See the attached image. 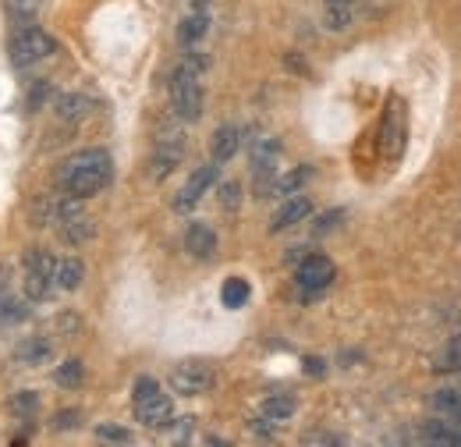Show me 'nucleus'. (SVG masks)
Wrapping results in <instances>:
<instances>
[{
	"label": "nucleus",
	"instance_id": "nucleus-1",
	"mask_svg": "<svg viewBox=\"0 0 461 447\" xmlns=\"http://www.w3.org/2000/svg\"><path fill=\"white\" fill-rule=\"evenodd\" d=\"M111 181H114V160L107 150H82V153L68 157V164L58 170L60 192H68L75 199H93Z\"/></svg>",
	"mask_w": 461,
	"mask_h": 447
},
{
	"label": "nucleus",
	"instance_id": "nucleus-2",
	"mask_svg": "<svg viewBox=\"0 0 461 447\" xmlns=\"http://www.w3.org/2000/svg\"><path fill=\"white\" fill-rule=\"evenodd\" d=\"M54 54H58V40L40 25H18V32L11 36V64L14 68H32Z\"/></svg>",
	"mask_w": 461,
	"mask_h": 447
},
{
	"label": "nucleus",
	"instance_id": "nucleus-3",
	"mask_svg": "<svg viewBox=\"0 0 461 447\" xmlns=\"http://www.w3.org/2000/svg\"><path fill=\"white\" fill-rule=\"evenodd\" d=\"M330 280H334V263L327 256H320V252H305L294 263V284H298V291H302L305 302L320 298L330 287Z\"/></svg>",
	"mask_w": 461,
	"mask_h": 447
},
{
	"label": "nucleus",
	"instance_id": "nucleus-4",
	"mask_svg": "<svg viewBox=\"0 0 461 447\" xmlns=\"http://www.w3.org/2000/svg\"><path fill=\"white\" fill-rule=\"evenodd\" d=\"M54 270H58V260L47 249H29L25 252V298L29 302L50 298V291L58 287L54 284Z\"/></svg>",
	"mask_w": 461,
	"mask_h": 447
},
{
	"label": "nucleus",
	"instance_id": "nucleus-5",
	"mask_svg": "<svg viewBox=\"0 0 461 447\" xmlns=\"http://www.w3.org/2000/svg\"><path fill=\"white\" fill-rule=\"evenodd\" d=\"M277 160H281V139H259L249 153V168L256 178V196H270L277 181Z\"/></svg>",
	"mask_w": 461,
	"mask_h": 447
},
{
	"label": "nucleus",
	"instance_id": "nucleus-6",
	"mask_svg": "<svg viewBox=\"0 0 461 447\" xmlns=\"http://www.w3.org/2000/svg\"><path fill=\"white\" fill-rule=\"evenodd\" d=\"M213 380H217L213 366H206V362H199V359L181 362L171 373V388H174V394H181V397H199V394H206L213 388Z\"/></svg>",
	"mask_w": 461,
	"mask_h": 447
},
{
	"label": "nucleus",
	"instance_id": "nucleus-7",
	"mask_svg": "<svg viewBox=\"0 0 461 447\" xmlns=\"http://www.w3.org/2000/svg\"><path fill=\"white\" fill-rule=\"evenodd\" d=\"M217 178H221V164H203L199 170H192V178L174 196V214H192L199 206V199L217 185Z\"/></svg>",
	"mask_w": 461,
	"mask_h": 447
},
{
	"label": "nucleus",
	"instance_id": "nucleus-8",
	"mask_svg": "<svg viewBox=\"0 0 461 447\" xmlns=\"http://www.w3.org/2000/svg\"><path fill=\"white\" fill-rule=\"evenodd\" d=\"M171 111L185 124L203 117V82L199 78H171Z\"/></svg>",
	"mask_w": 461,
	"mask_h": 447
},
{
	"label": "nucleus",
	"instance_id": "nucleus-9",
	"mask_svg": "<svg viewBox=\"0 0 461 447\" xmlns=\"http://www.w3.org/2000/svg\"><path fill=\"white\" fill-rule=\"evenodd\" d=\"M404 135H408V111H404V100L394 96L387 104V114H384V135H380V146L391 160H398L404 150Z\"/></svg>",
	"mask_w": 461,
	"mask_h": 447
},
{
	"label": "nucleus",
	"instance_id": "nucleus-10",
	"mask_svg": "<svg viewBox=\"0 0 461 447\" xmlns=\"http://www.w3.org/2000/svg\"><path fill=\"white\" fill-rule=\"evenodd\" d=\"M171 415H174V401L164 391L146 397V401H135V419L142 426H167Z\"/></svg>",
	"mask_w": 461,
	"mask_h": 447
},
{
	"label": "nucleus",
	"instance_id": "nucleus-11",
	"mask_svg": "<svg viewBox=\"0 0 461 447\" xmlns=\"http://www.w3.org/2000/svg\"><path fill=\"white\" fill-rule=\"evenodd\" d=\"M206 36H210V14H206V7H192L177 22V43L181 47H199Z\"/></svg>",
	"mask_w": 461,
	"mask_h": 447
},
{
	"label": "nucleus",
	"instance_id": "nucleus-12",
	"mask_svg": "<svg viewBox=\"0 0 461 447\" xmlns=\"http://www.w3.org/2000/svg\"><path fill=\"white\" fill-rule=\"evenodd\" d=\"M185 252L192 260H210L217 252V231L210 224H188V231H185Z\"/></svg>",
	"mask_w": 461,
	"mask_h": 447
},
{
	"label": "nucleus",
	"instance_id": "nucleus-13",
	"mask_svg": "<svg viewBox=\"0 0 461 447\" xmlns=\"http://www.w3.org/2000/svg\"><path fill=\"white\" fill-rule=\"evenodd\" d=\"M309 214H312V203L305 199V196H288L285 203H281V210L274 214V221H270V231L277 234V231H288L294 224L309 221Z\"/></svg>",
	"mask_w": 461,
	"mask_h": 447
},
{
	"label": "nucleus",
	"instance_id": "nucleus-14",
	"mask_svg": "<svg viewBox=\"0 0 461 447\" xmlns=\"http://www.w3.org/2000/svg\"><path fill=\"white\" fill-rule=\"evenodd\" d=\"M238 150H241V128H238V124H221V128L213 132V139H210V157H213V164L234 160Z\"/></svg>",
	"mask_w": 461,
	"mask_h": 447
},
{
	"label": "nucleus",
	"instance_id": "nucleus-15",
	"mask_svg": "<svg viewBox=\"0 0 461 447\" xmlns=\"http://www.w3.org/2000/svg\"><path fill=\"white\" fill-rule=\"evenodd\" d=\"M419 437L426 441V444H437V447H461V430L451 423V419H426L422 426H419Z\"/></svg>",
	"mask_w": 461,
	"mask_h": 447
},
{
	"label": "nucleus",
	"instance_id": "nucleus-16",
	"mask_svg": "<svg viewBox=\"0 0 461 447\" xmlns=\"http://www.w3.org/2000/svg\"><path fill=\"white\" fill-rule=\"evenodd\" d=\"M54 114H58L60 121H68V124H78V121H86L93 114V100L86 93H64L54 104Z\"/></svg>",
	"mask_w": 461,
	"mask_h": 447
},
{
	"label": "nucleus",
	"instance_id": "nucleus-17",
	"mask_svg": "<svg viewBox=\"0 0 461 447\" xmlns=\"http://www.w3.org/2000/svg\"><path fill=\"white\" fill-rule=\"evenodd\" d=\"M181 157H185V142H157L153 168H149L153 170V178H157V181H164V178L181 164Z\"/></svg>",
	"mask_w": 461,
	"mask_h": 447
},
{
	"label": "nucleus",
	"instance_id": "nucleus-18",
	"mask_svg": "<svg viewBox=\"0 0 461 447\" xmlns=\"http://www.w3.org/2000/svg\"><path fill=\"white\" fill-rule=\"evenodd\" d=\"M429 405L437 408V415L451 419L461 430V388H437V391L429 394Z\"/></svg>",
	"mask_w": 461,
	"mask_h": 447
},
{
	"label": "nucleus",
	"instance_id": "nucleus-19",
	"mask_svg": "<svg viewBox=\"0 0 461 447\" xmlns=\"http://www.w3.org/2000/svg\"><path fill=\"white\" fill-rule=\"evenodd\" d=\"M82 280H86V263L82 260H58V270H54V284H58L60 291H78L82 287Z\"/></svg>",
	"mask_w": 461,
	"mask_h": 447
},
{
	"label": "nucleus",
	"instance_id": "nucleus-20",
	"mask_svg": "<svg viewBox=\"0 0 461 447\" xmlns=\"http://www.w3.org/2000/svg\"><path fill=\"white\" fill-rule=\"evenodd\" d=\"M58 231H60V242H68V245H86V242L96 234V224L89 221L86 214H82V217H71V221H64Z\"/></svg>",
	"mask_w": 461,
	"mask_h": 447
},
{
	"label": "nucleus",
	"instance_id": "nucleus-21",
	"mask_svg": "<svg viewBox=\"0 0 461 447\" xmlns=\"http://www.w3.org/2000/svg\"><path fill=\"white\" fill-rule=\"evenodd\" d=\"M294 408H298V401H294L291 394H270V397H263L259 415H267V419H274V423H285V419L294 415Z\"/></svg>",
	"mask_w": 461,
	"mask_h": 447
},
{
	"label": "nucleus",
	"instance_id": "nucleus-22",
	"mask_svg": "<svg viewBox=\"0 0 461 447\" xmlns=\"http://www.w3.org/2000/svg\"><path fill=\"white\" fill-rule=\"evenodd\" d=\"M14 359L25 362V366H43V362L50 359V341H47V337H29V341L18 344Z\"/></svg>",
	"mask_w": 461,
	"mask_h": 447
},
{
	"label": "nucleus",
	"instance_id": "nucleus-23",
	"mask_svg": "<svg viewBox=\"0 0 461 447\" xmlns=\"http://www.w3.org/2000/svg\"><path fill=\"white\" fill-rule=\"evenodd\" d=\"M206 71H210V54L192 50V54H185L181 60H177V68L171 71V78H199V82H203Z\"/></svg>",
	"mask_w": 461,
	"mask_h": 447
},
{
	"label": "nucleus",
	"instance_id": "nucleus-24",
	"mask_svg": "<svg viewBox=\"0 0 461 447\" xmlns=\"http://www.w3.org/2000/svg\"><path fill=\"white\" fill-rule=\"evenodd\" d=\"M249 295H252V287H249V280H241V278H228L224 287H221V302H224L228 309H241V306L249 302Z\"/></svg>",
	"mask_w": 461,
	"mask_h": 447
},
{
	"label": "nucleus",
	"instance_id": "nucleus-25",
	"mask_svg": "<svg viewBox=\"0 0 461 447\" xmlns=\"http://www.w3.org/2000/svg\"><path fill=\"white\" fill-rule=\"evenodd\" d=\"M312 178V168H294V170H288L285 178H277L274 181V196H294L305 181Z\"/></svg>",
	"mask_w": 461,
	"mask_h": 447
},
{
	"label": "nucleus",
	"instance_id": "nucleus-26",
	"mask_svg": "<svg viewBox=\"0 0 461 447\" xmlns=\"http://www.w3.org/2000/svg\"><path fill=\"white\" fill-rule=\"evenodd\" d=\"M82 377H86V369H82V362L78 359H68V362H60L58 373H54V380H58V388H82Z\"/></svg>",
	"mask_w": 461,
	"mask_h": 447
},
{
	"label": "nucleus",
	"instance_id": "nucleus-27",
	"mask_svg": "<svg viewBox=\"0 0 461 447\" xmlns=\"http://www.w3.org/2000/svg\"><path fill=\"white\" fill-rule=\"evenodd\" d=\"M433 369H437V373H461V337H455V341L437 355Z\"/></svg>",
	"mask_w": 461,
	"mask_h": 447
},
{
	"label": "nucleus",
	"instance_id": "nucleus-28",
	"mask_svg": "<svg viewBox=\"0 0 461 447\" xmlns=\"http://www.w3.org/2000/svg\"><path fill=\"white\" fill-rule=\"evenodd\" d=\"M36 412H40V394H32V391L11 394V415H18V419H32Z\"/></svg>",
	"mask_w": 461,
	"mask_h": 447
},
{
	"label": "nucleus",
	"instance_id": "nucleus-29",
	"mask_svg": "<svg viewBox=\"0 0 461 447\" xmlns=\"http://www.w3.org/2000/svg\"><path fill=\"white\" fill-rule=\"evenodd\" d=\"M192 433H195V419L192 415H181V419L171 415V423H167V444H188Z\"/></svg>",
	"mask_w": 461,
	"mask_h": 447
},
{
	"label": "nucleus",
	"instance_id": "nucleus-30",
	"mask_svg": "<svg viewBox=\"0 0 461 447\" xmlns=\"http://www.w3.org/2000/svg\"><path fill=\"white\" fill-rule=\"evenodd\" d=\"M43 7V0H7V11L18 25H32V14Z\"/></svg>",
	"mask_w": 461,
	"mask_h": 447
},
{
	"label": "nucleus",
	"instance_id": "nucleus-31",
	"mask_svg": "<svg viewBox=\"0 0 461 447\" xmlns=\"http://www.w3.org/2000/svg\"><path fill=\"white\" fill-rule=\"evenodd\" d=\"M351 18H355V7H334V4H327V11H323V25L327 29H348L351 25Z\"/></svg>",
	"mask_w": 461,
	"mask_h": 447
},
{
	"label": "nucleus",
	"instance_id": "nucleus-32",
	"mask_svg": "<svg viewBox=\"0 0 461 447\" xmlns=\"http://www.w3.org/2000/svg\"><path fill=\"white\" fill-rule=\"evenodd\" d=\"M96 441L100 444H131V433L124 426H114V423H100L96 426Z\"/></svg>",
	"mask_w": 461,
	"mask_h": 447
},
{
	"label": "nucleus",
	"instance_id": "nucleus-33",
	"mask_svg": "<svg viewBox=\"0 0 461 447\" xmlns=\"http://www.w3.org/2000/svg\"><path fill=\"white\" fill-rule=\"evenodd\" d=\"M221 210H228V214H234L238 206H241V185L238 181H221Z\"/></svg>",
	"mask_w": 461,
	"mask_h": 447
},
{
	"label": "nucleus",
	"instance_id": "nucleus-34",
	"mask_svg": "<svg viewBox=\"0 0 461 447\" xmlns=\"http://www.w3.org/2000/svg\"><path fill=\"white\" fill-rule=\"evenodd\" d=\"M22 320H29V302H4V309H0V324H22Z\"/></svg>",
	"mask_w": 461,
	"mask_h": 447
},
{
	"label": "nucleus",
	"instance_id": "nucleus-35",
	"mask_svg": "<svg viewBox=\"0 0 461 447\" xmlns=\"http://www.w3.org/2000/svg\"><path fill=\"white\" fill-rule=\"evenodd\" d=\"M153 394H160V384H157L153 377H139L135 388H131V405H135V401H146V397H153Z\"/></svg>",
	"mask_w": 461,
	"mask_h": 447
},
{
	"label": "nucleus",
	"instance_id": "nucleus-36",
	"mask_svg": "<svg viewBox=\"0 0 461 447\" xmlns=\"http://www.w3.org/2000/svg\"><path fill=\"white\" fill-rule=\"evenodd\" d=\"M249 430H252V437L256 441H263V444H270L274 441V419H256V423H249Z\"/></svg>",
	"mask_w": 461,
	"mask_h": 447
},
{
	"label": "nucleus",
	"instance_id": "nucleus-37",
	"mask_svg": "<svg viewBox=\"0 0 461 447\" xmlns=\"http://www.w3.org/2000/svg\"><path fill=\"white\" fill-rule=\"evenodd\" d=\"M58 331H60V334H78V316H75V313H64V316H58Z\"/></svg>",
	"mask_w": 461,
	"mask_h": 447
},
{
	"label": "nucleus",
	"instance_id": "nucleus-38",
	"mask_svg": "<svg viewBox=\"0 0 461 447\" xmlns=\"http://www.w3.org/2000/svg\"><path fill=\"white\" fill-rule=\"evenodd\" d=\"M302 369H305L309 377H323V373H327V362H323V359H305Z\"/></svg>",
	"mask_w": 461,
	"mask_h": 447
},
{
	"label": "nucleus",
	"instance_id": "nucleus-39",
	"mask_svg": "<svg viewBox=\"0 0 461 447\" xmlns=\"http://www.w3.org/2000/svg\"><path fill=\"white\" fill-rule=\"evenodd\" d=\"M341 221H345V214H341V210H338V214H330L327 221H320V224H316V238H320V234H327L330 227H338Z\"/></svg>",
	"mask_w": 461,
	"mask_h": 447
},
{
	"label": "nucleus",
	"instance_id": "nucleus-40",
	"mask_svg": "<svg viewBox=\"0 0 461 447\" xmlns=\"http://www.w3.org/2000/svg\"><path fill=\"white\" fill-rule=\"evenodd\" d=\"M78 412H60L58 419H54V430H64V426H78Z\"/></svg>",
	"mask_w": 461,
	"mask_h": 447
},
{
	"label": "nucleus",
	"instance_id": "nucleus-41",
	"mask_svg": "<svg viewBox=\"0 0 461 447\" xmlns=\"http://www.w3.org/2000/svg\"><path fill=\"white\" fill-rule=\"evenodd\" d=\"M305 444H341L338 437H330V433H309L305 437Z\"/></svg>",
	"mask_w": 461,
	"mask_h": 447
},
{
	"label": "nucleus",
	"instance_id": "nucleus-42",
	"mask_svg": "<svg viewBox=\"0 0 461 447\" xmlns=\"http://www.w3.org/2000/svg\"><path fill=\"white\" fill-rule=\"evenodd\" d=\"M323 4H334V7H355L358 0H323Z\"/></svg>",
	"mask_w": 461,
	"mask_h": 447
}]
</instances>
